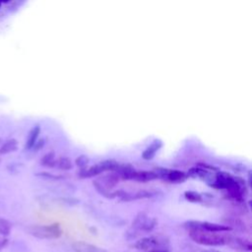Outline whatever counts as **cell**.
I'll return each instance as SVG.
<instances>
[{
    "label": "cell",
    "mask_w": 252,
    "mask_h": 252,
    "mask_svg": "<svg viewBox=\"0 0 252 252\" xmlns=\"http://www.w3.org/2000/svg\"><path fill=\"white\" fill-rule=\"evenodd\" d=\"M158 177L160 176L163 179H166L170 182H182L186 179L187 174L183 171L176 170V169H165V168H158L157 169Z\"/></svg>",
    "instance_id": "5b68a950"
},
{
    "label": "cell",
    "mask_w": 252,
    "mask_h": 252,
    "mask_svg": "<svg viewBox=\"0 0 252 252\" xmlns=\"http://www.w3.org/2000/svg\"><path fill=\"white\" fill-rule=\"evenodd\" d=\"M189 236L196 243L205 246H221L227 243L225 236L203 229L189 230Z\"/></svg>",
    "instance_id": "6da1fadb"
},
{
    "label": "cell",
    "mask_w": 252,
    "mask_h": 252,
    "mask_svg": "<svg viewBox=\"0 0 252 252\" xmlns=\"http://www.w3.org/2000/svg\"><path fill=\"white\" fill-rule=\"evenodd\" d=\"M55 161H56V158H55V156L53 153H47L41 158V163L43 165L49 166V167L55 166Z\"/></svg>",
    "instance_id": "7c38bea8"
},
{
    "label": "cell",
    "mask_w": 252,
    "mask_h": 252,
    "mask_svg": "<svg viewBox=\"0 0 252 252\" xmlns=\"http://www.w3.org/2000/svg\"><path fill=\"white\" fill-rule=\"evenodd\" d=\"M29 232L40 239H54L62 235V229L59 223L49 225H32L29 228Z\"/></svg>",
    "instance_id": "7a4b0ae2"
},
{
    "label": "cell",
    "mask_w": 252,
    "mask_h": 252,
    "mask_svg": "<svg viewBox=\"0 0 252 252\" xmlns=\"http://www.w3.org/2000/svg\"><path fill=\"white\" fill-rule=\"evenodd\" d=\"M11 230L10 223L3 219H0V234L2 235H8Z\"/></svg>",
    "instance_id": "9a60e30c"
},
{
    "label": "cell",
    "mask_w": 252,
    "mask_h": 252,
    "mask_svg": "<svg viewBox=\"0 0 252 252\" xmlns=\"http://www.w3.org/2000/svg\"><path fill=\"white\" fill-rule=\"evenodd\" d=\"M202 252H220V251H218V250H215V249H209V250H205V251H202Z\"/></svg>",
    "instance_id": "d6986e66"
},
{
    "label": "cell",
    "mask_w": 252,
    "mask_h": 252,
    "mask_svg": "<svg viewBox=\"0 0 252 252\" xmlns=\"http://www.w3.org/2000/svg\"><path fill=\"white\" fill-rule=\"evenodd\" d=\"M0 5H1V3H0Z\"/></svg>",
    "instance_id": "ffe728a7"
},
{
    "label": "cell",
    "mask_w": 252,
    "mask_h": 252,
    "mask_svg": "<svg viewBox=\"0 0 252 252\" xmlns=\"http://www.w3.org/2000/svg\"><path fill=\"white\" fill-rule=\"evenodd\" d=\"M89 163V158L87 156H79L77 158H76V164L80 167H87Z\"/></svg>",
    "instance_id": "e0dca14e"
},
{
    "label": "cell",
    "mask_w": 252,
    "mask_h": 252,
    "mask_svg": "<svg viewBox=\"0 0 252 252\" xmlns=\"http://www.w3.org/2000/svg\"><path fill=\"white\" fill-rule=\"evenodd\" d=\"M55 166L62 169V170H69L72 168V161L67 157H61L56 159Z\"/></svg>",
    "instance_id": "8fae6325"
},
{
    "label": "cell",
    "mask_w": 252,
    "mask_h": 252,
    "mask_svg": "<svg viewBox=\"0 0 252 252\" xmlns=\"http://www.w3.org/2000/svg\"><path fill=\"white\" fill-rule=\"evenodd\" d=\"M101 172H103V168H102L101 164L98 163V164H94V165L83 168L79 172V176L82 177V178H89V177H93L94 175H97Z\"/></svg>",
    "instance_id": "52a82bcc"
},
{
    "label": "cell",
    "mask_w": 252,
    "mask_h": 252,
    "mask_svg": "<svg viewBox=\"0 0 252 252\" xmlns=\"http://www.w3.org/2000/svg\"><path fill=\"white\" fill-rule=\"evenodd\" d=\"M237 247L243 249V250H247V251H251L252 250V245L250 244L249 241L245 240V239H241V238H233L232 240Z\"/></svg>",
    "instance_id": "5bb4252c"
},
{
    "label": "cell",
    "mask_w": 252,
    "mask_h": 252,
    "mask_svg": "<svg viewBox=\"0 0 252 252\" xmlns=\"http://www.w3.org/2000/svg\"><path fill=\"white\" fill-rule=\"evenodd\" d=\"M39 133H40V127L38 125L34 126L30 131V133L28 135V138H27V143H26V148L27 149H32L35 145Z\"/></svg>",
    "instance_id": "9c48e42d"
},
{
    "label": "cell",
    "mask_w": 252,
    "mask_h": 252,
    "mask_svg": "<svg viewBox=\"0 0 252 252\" xmlns=\"http://www.w3.org/2000/svg\"><path fill=\"white\" fill-rule=\"evenodd\" d=\"M184 197L186 200H188L190 202H194V203L202 201V195L195 191H186L184 193Z\"/></svg>",
    "instance_id": "4fadbf2b"
},
{
    "label": "cell",
    "mask_w": 252,
    "mask_h": 252,
    "mask_svg": "<svg viewBox=\"0 0 252 252\" xmlns=\"http://www.w3.org/2000/svg\"><path fill=\"white\" fill-rule=\"evenodd\" d=\"M161 147V142L159 140H156L154 141L144 152H143V158L144 159H152L156 153L160 149Z\"/></svg>",
    "instance_id": "ba28073f"
},
{
    "label": "cell",
    "mask_w": 252,
    "mask_h": 252,
    "mask_svg": "<svg viewBox=\"0 0 252 252\" xmlns=\"http://www.w3.org/2000/svg\"><path fill=\"white\" fill-rule=\"evenodd\" d=\"M72 249L75 252H107L105 249L90 244L84 241H76L72 243Z\"/></svg>",
    "instance_id": "8992f818"
},
{
    "label": "cell",
    "mask_w": 252,
    "mask_h": 252,
    "mask_svg": "<svg viewBox=\"0 0 252 252\" xmlns=\"http://www.w3.org/2000/svg\"><path fill=\"white\" fill-rule=\"evenodd\" d=\"M150 252H168V251L165 249H156V250H152Z\"/></svg>",
    "instance_id": "ac0fdd59"
},
{
    "label": "cell",
    "mask_w": 252,
    "mask_h": 252,
    "mask_svg": "<svg viewBox=\"0 0 252 252\" xmlns=\"http://www.w3.org/2000/svg\"><path fill=\"white\" fill-rule=\"evenodd\" d=\"M18 149V142L15 139H10L6 141L0 147V154H9Z\"/></svg>",
    "instance_id": "30bf717a"
},
{
    "label": "cell",
    "mask_w": 252,
    "mask_h": 252,
    "mask_svg": "<svg viewBox=\"0 0 252 252\" xmlns=\"http://www.w3.org/2000/svg\"><path fill=\"white\" fill-rule=\"evenodd\" d=\"M161 244V240L158 236H147L137 240L132 246L137 250L147 251V250H156Z\"/></svg>",
    "instance_id": "277c9868"
},
{
    "label": "cell",
    "mask_w": 252,
    "mask_h": 252,
    "mask_svg": "<svg viewBox=\"0 0 252 252\" xmlns=\"http://www.w3.org/2000/svg\"><path fill=\"white\" fill-rule=\"evenodd\" d=\"M157 225V220L149 218L145 213H140L136 216L132 222V228L136 231L149 232Z\"/></svg>",
    "instance_id": "3957f363"
},
{
    "label": "cell",
    "mask_w": 252,
    "mask_h": 252,
    "mask_svg": "<svg viewBox=\"0 0 252 252\" xmlns=\"http://www.w3.org/2000/svg\"><path fill=\"white\" fill-rule=\"evenodd\" d=\"M188 173L190 174V175H193V176H205L206 174H207V171L203 168V167H193V168H191L189 171H188Z\"/></svg>",
    "instance_id": "2e32d148"
}]
</instances>
